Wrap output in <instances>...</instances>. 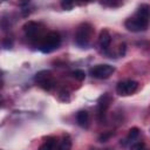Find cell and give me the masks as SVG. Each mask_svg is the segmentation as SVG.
I'll use <instances>...</instances> for the list:
<instances>
[{
	"mask_svg": "<svg viewBox=\"0 0 150 150\" xmlns=\"http://www.w3.org/2000/svg\"><path fill=\"white\" fill-rule=\"evenodd\" d=\"M35 82H38V84L42 86L45 82L52 80V75H50V71L49 70H41L39 73H36L35 75Z\"/></svg>",
	"mask_w": 150,
	"mask_h": 150,
	"instance_id": "cell-10",
	"label": "cell"
},
{
	"mask_svg": "<svg viewBox=\"0 0 150 150\" xmlns=\"http://www.w3.org/2000/svg\"><path fill=\"white\" fill-rule=\"evenodd\" d=\"M90 150H100V149H90ZM105 150H108V149H105Z\"/></svg>",
	"mask_w": 150,
	"mask_h": 150,
	"instance_id": "cell-19",
	"label": "cell"
},
{
	"mask_svg": "<svg viewBox=\"0 0 150 150\" xmlns=\"http://www.w3.org/2000/svg\"><path fill=\"white\" fill-rule=\"evenodd\" d=\"M71 76L77 81H83L86 79V73L82 69H75L71 71Z\"/></svg>",
	"mask_w": 150,
	"mask_h": 150,
	"instance_id": "cell-14",
	"label": "cell"
},
{
	"mask_svg": "<svg viewBox=\"0 0 150 150\" xmlns=\"http://www.w3.org/2000/svg\"><path fill=\"white\" fill-rule=\"evenodd\" d=\"M138 135H139V129L138 128H131L130 130H129V132H128V136L125 137V139L123 141V142H121V144H123V145H127V143H130V142H132V141H135L137 137H138Z\"/></svg>",
	"mask_w": 150,
	"mask_h": 150,
	"instance_id": "cell-11",
	"label": "cell"
},
{
	"mask_svg": "<svg viewBox=\"0 0 150 150\" xmlns=\"http://www.w3.org/2000/svg\"><path fill=\"white\" fill-rule=\"evenodd\" d=\"M115 71V68L110 64H97L94 68L90 69V74L93 77L103 80V79H108L112 73Z\"/></svg>",
	"mask_w": 150,
	"mask_h": 150,
	"instance_id": "cell-5",
	"label": "cell"
},
{
	"mask_svg": "<svg viewBox=\"0 0 150 150\" xmlns=\"http://www.w3.org/2000/svg\"><path fill=\"white\" fill-rule=\"evenodd\" d=\"M76 122L80 127L82 128H87L89 124V114L87 110H80L76 114Z\"/></svg>",
	"mask_w": 150,
	"mask_h": 150,
	"instance_id": "cell-9",
	"label": "cell"
},
{
	"mask_svg": "<svg viewBox=\"0 0 150 150\" xmlns=\"http://www.w3.org/2000/svg\"><path fill=\"white\" fill-rule=\"evenodd\" d=\"M73 6H74V4H73L71 1H62V2H61V7H62L63 9H67V11L71 9Z\"/></svg>",
	"mask_w": 150,
	"mask_h": 150,
	"instance_id": "cell-17",
	"label": "cell"
},
{
	"mask_svg": "<svg viewBox=\"0 0 150 150\" xmlns=\"http://www.w3.org/2000/svg\"><path fill=\"white\" fill-rule=\"evenodd\" d=\"M144 150H146V149H144Z\"/></svg>",
	"mask_w": 150,
	"mask_h": 150,
	"instance_id": "cell-20",
	"label": "cell"
},
{
	"mask_svg": "<svg viewBox=\"0 0 150 150\" xmlns=\"http://www.w3.org/2000/svg\"><path fill=\"white\" fill-rule=\"evenodd\" d=\"M2 46H4L5 48H11V47L13 46V42H12V40H9V39H5V40L2 41Z\"/></svg>",
	"mask_w": 150,
	"mask_h": 150,
	"instance_id": "cell-18",
	"label": "cell"
},
{
	"mask_svg": "<svg viewBox=\"0 0 150 150\" xmlns=\"http://www.w3.org/2000/svg\"><path fill=\"white\" fill-rule=\"evenodd\" d=\"M110 102H111V97L109 96V94H104L100 101H98V105H97V116H98V120L102 121L105 116V112L110 105Z\"/></svg>",
	"mask_w": 150,
	"mask_h": 150,
	"instance_id": "cell-6",
	"label": "cell"
},
{
	"mask_svg": "<svg viewBox=\"0 0 150 150\" xmlns=\"http://www.w3.org/2000/svg\"><path fill=\"white\" fill-rule=\"evenodd\" d=\"M138 88V83L134 80H124L120 81L116 86V93L121 96H129L134 94Z\"/></svg>",
	"mask_w": 150,
	"mask_h": 150,
	"instance_id": "cell-4",
	"label": "cell"
},
{
	"mask_svg": "<svg viewBox=\"0 0 150 150\" xmlns=\"http://www.w3.org/2000/svg\"><path fill=\"white\" fill-rule=\"evenodd\" d=\"M110 42H111V35H110V33L107 29L101 30V33L98 35V45H100V47L103 50H105L109 47Z\"/></svg>",
	"mask_w": 150,
	"mask_h": 150,
	"instance_id": "cell-8",
	"label": "cell"
},
{
	"mask_svg": "<svg viewBox=\"0 0 150 150\" xmlns=\"http://www.w3.org/2000/svg\"><path fill=\"white\" fill-rule=\"evenodd\" d=\"M145 149V145L143 142H137V143H134L131 146H130V150H144Z\"/></svg>",
	"mask_w": 150,
	"mask_h": 150,
	"instance_id": "cell-16",
	"label": "cell"
},
{
	"mask_svg": "<svg viewBox=\"0 0 150 150\" xmlns=\"http://www.w3.org/2000/svg\"><path fill=\"white\" fill-rule=\"evenodd\" d=\"M56 145V138L54 137H48L39 148V150H54Z\"/></svg>",
	"mask_w": 150,
	"mask_h": 150,
	"instance_id": "cell-13",
	"label": "cell"
},
{
	"mask_svg": "<svg viewBox=\"0 0 150 150\" xmlns=\"http://www.w3.org/2000/svg\"><path fill=\"white\" fill-rule=\"evenodd\" d=\"M57 150H71V138L69 137V135H64L62 137L57 146Z\"/></svg>",
	"mask_w": 150,
	"mask_h": 150,
	"instance_id": "cell-12",
	"label": "cell"
},
{
	"mask_svg": "<svg viewBox=\"0 0 150 150\" xmlns=\"http://www.w3.org/2000/svg\"><path fill=\"white\" fill-rule=\"evenodd\" d=\"M150 18V6L143 4L138 7L136 14L129 19H127L124 26L130 32H143L148 28Z\"/></svg>",
	"mask_w": 150,
	"mask_h": 150,
	"instance_id": "cell-1",
	"label": "cell"
},
{
	"mask_svg": "<svg viewBox=\"0 0 150 150\" xmlns=\"http://www.w3.org/2000/svg\"><path fill=\"white\" fill-rule=\"evenodd\" d=\"M112 135H114V134H112L111 131H105V132H103V134H101V135L98 136V141H100V142H107Z\"/></svg>",
	"mask_w": 150,
	"mask_h": 150,
	"instance_id": "cell-15",
	"label": "cell"
},
{
	"mask_svg": "<svg viewBox=\"0 0 150 150\" xmlns=\"http://www.w3.org/2000/svg\"><path fill=\"white\" fill-rule=\"evenodd\" d=\"M23 32L26 33V35L29 38V39H34L38 34H39V30H40V25L34 22V21H28L23 25Z\"/></svg>",
	"mask_w": 150,
	"mask_h": 150,
	"instance_id": "cell-7",
	"label": "cell"
},
{
	"mask_svg": "<svg viewBox=\"0 0 150 150\" xmlns=\"http://www.w3.org/2000/svg\"><path fill=\"white\" fill-rule=\"evenodd\" d=\"M94 29L90 23H82L79 26L75 34V42L80 47H87L91 40Z\"/></svg>",
	"mask_w": 150,
	"mask_h": 150,
	"instance_id": "cell-3",
	"label": "cell"
},
{
	"mask_svg": "<svg viewBox=\"0 0 150 150\" xmlns=\"http://www.w3.org/2000/svg\"><path fill=\"white\" fill-rule=\"evenodd\" d=\"M61 45V35L57 32H49L47 35H45L39 45V49L42 53H52L55 49H57Z\"/></svg>",
	"mask_w": 150,
	"mask_h": 150,
	"instance_id": "cell-2",
	"label": "cell"
}]
</instances>
